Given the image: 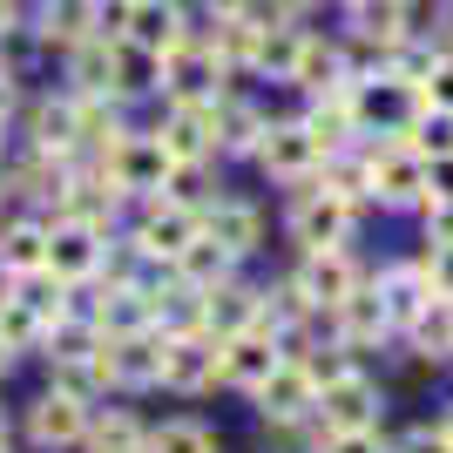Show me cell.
<instances>
[{
  "instance_id": "obj_28",
  "label": "cell",
  "mask_w": 453,
  "mask_h": 453,
  "mask_svg": "<svg viewBox=\"0 0 453 453\" xmlns=\"http://www.w3.org/2000/svg\"><path fill=\"white\" fill-rule=\"evenodd\" d=\"M75 88L81 95H109L115 88V48H109V35H95V41H81V48H75Z\"/></svg>"
},
{
  "instance_id": "obj_44",
  "label": "cell",
  "mask_w": 453,
  "mask_h": 453,
  "mask_svg": "<svg viewBox=\"0 0 453 453\" xmlns=\"http://www.w3.org/2000/svg\"><path fill=\"white\" fill-rule=\"evenodd\" d=\"M265 7H271V14H284V20H291V14H304L311 0H265Z\"/></svg>"
},
{
  "instance_id": "obj_22",
  "label": "cell",
  "mask_w": 453,
  "mask_h": 453,
  "mask_svg": "<svg viewBox=\"0 0 453 453\" xmlns=\"http://www.w3.org/2000/svg\"><path fill=\"white\" fill-rule=\"evenodd\" d=\"M291 81H298V88H345V55L339 48H332V41H311L304 35L298 41V61H291Z\"/></svg>"
},
{
  "instance_id": "obj_41",
  "label": "cell",
  "mask_w": 453,
  "mask_h": 453,
  "mask_svg": "<svg viewBox=\"0 0 453 453\" xmlns=\"http://www.w3.org/2000/svg\"><path fill=\"white\" fill-rule=\"evenodd\" d=\"M426 237H434V244H453V203H426Z\"/></svg>"
},
{
  "instance_id": "obj_46",
  "label": "cell",
  "mask_w": 453,
  "mask_h": 453,
  "mask_svg": "<svg viewBox=\"0 0 453 453\" xmlns=\"http://www.w3.org/2000/svg\"><path fill=\"white\" fill-rule=\"evenodd\" d=\"M7 20H14V0H0V35H7Z\"/></svg>"
},
{
  "instance_id": "obj_21",
  "label": "cell",
  "mask_w": 453,
  "mask_h": 453,
  "mask_svg": "<svg viewBox=\"0 0 453 453\" xmlns=\"http://www.w3.org/2000/svg\"><path fill=\"white\" fill-rule=\"evenodd\" d=\"M304 129L319 135V150L332 156L345 142V135H359V115H352V95L345 88H325L319 102H311V115H304Z\"/></svg>"
},
{
  "instance_id": "obj_43",
  "label": "cell",
  "mask_w": 453,
  "mask_h": 453,
  "mask_svg": "<svg viewBox=\"0 0 453 453\" xmlns=\"http://www.w3.org/2000/svg\"><path fill=\"white\" fill-rule=\"evenodd\" d=\"M244 7H250V0H210V14H217V20H230V14H244Z\"/></svg>"
},
{
  "instance_id": "obj_30",
  "label": "cell",
  "mask_w": 453,
  "mask_h": 453,
  "mask_svg": "<svg viewBox=\"0 0 453 453\" xmlns=\"http://www.w3.org/2000/svg\"><path fill=\"white\" fill-rule=\"evenodd\" d=\"M265 129L271 122L257 109H244V102H224V109H217V150H257Z\"/></svg>"
},
{
  "instance_id": "obj_4",
  "label": "cell",
  "mask_w": 453,
  "mask_h": 453,
  "mask_svg": "<svg viewBox=\"0 0 453 453\" xmlns=\"http://www.w3.org/2000/svg\"><path fill=\"white\" fill-rule=\"evenodd\" d=\"M257 163H265V176H278V183H311V176L325 170V150L304 122H271L265 142H257Z\"/></svg>"
},
{
  "instance_id": "obj_26",
  "label": "cell",
  "mask_w": 453,
  "mask_h": 453,
  "mask_svg": "<svg viewBox=\"0 0 453 453\" xmlns=\"http://www.w3.org/2000/svg\"><path fill=\"white\" fill-rule=\"evenodd\" d=\"M0 271H14V278L48 271V230L41 224H14L7 237H0Z\"/></svg>"
},
{
  "instance_id": "obj_11",
  "label": "cell",
  "mask_w": 453,
  "mask_h": 453,
  "mask_svg": "<svg viewBox=\"0 0 453 453\" xmlns=\"http://www.w3.org/2000/svg\"><path fill=\"white\" fill-rule=\"evenodd\" d=\"M352 115H359V129H386V135H406V122L419 115V88L399 75H379L352 95Z\"/></svg>"
},
{
  "instance_id": "obj_13",
  "label": "cell",
  "mask_w": 453,
  "mask_h": 453,
  "mask_svg": "<svg viewBox=\"0 0 453 453\" xmlns=\"http://www.w3.org/2000/svg\"><path fill=\"white\" fill-rule=\"evenodd\" d=\"M27 434L41 440V447H75V440H88V399L81 393H41L35 413H27Z\"/></svg>"
},
{
  "instance_id": "obj_27",
  "label": "cell",
  "mask_w": 453,
  "mask_h": 453,
  "mask_svg": "<svg viewBox=\"0 0 453 453\" xmlns=\"http://www.w3.org/2000/svg\"><path fill=\"white\" fill-rule=\"evenodd\" d=\"M413 352L419 359H453V298H434L413 319Z\"/></svg>"
},
{
  "instance_id": "obj_31",
  "label": "cell",
  "mask_w": 453,
  "mask_h": 453,
  "mask_svg": "<svg viewBox=\"0 0 453 453\" xmlns=\"http://www.w3.org/2000/svg\"><path fill=\"white\" fill-rule=\"evenodd\" d=\"M406 142H413L419 156H453V109L419 102V115L406 122Z\"/></svg>"
},
{
  "instance_id": "obj_32",
  "label": "cell",
  "mask_w": 453,
  "mask_h": 453,
  "mask_svg": "<svg viewBox=\"0 0 453 453\" xmlns=\"http://www.w3.org/2000/svg\"><path fill=\"white\" fill-rule=\"evenodd\" d=\"M20 304H27L41 325H55V319H68V284H61L55 271H27V278H20Z\"/></svg>"
},
{
  "instance_id": "obj_50",
  "label": "cell",
  "mask_w": 453,
  "mask_h": 453,
  "mask_svg": "<svg viewBox=\"0 0 453 453\" xmlns=\"http://www.w3.org/2000/svg\"><path fill=\"white\" fill-rule=\"evenodd\" d=\"M0 447H7V426H0Z\"/></svg>"
},
{
  "instance_id": "obj_29",
  "label": "cell",
  "mask_w": 453,
  "mask_h": 453,
  "mask_svg": "<svg viewBox=\"0 0 453 453\" xmlns=\"http://www.w3.org/2000/svg\"><path fill=\"white\" fill-rule=\"evenodd\" d=\"M95 20H102V7H95V0H48V41L81 48V41L95 35Z\"/></svg>"
},
{
  "instance_id": "obj_14",
  "label": "cell",
  "mask_w": 453,
  "mask_h": 453,
  "mask_svg": "<svg viewBox=\"0 0 453 453\" xmlns=\"http://www.w3.org/2000/svg\"><path fill=\"white\" fill-rule=\"evenodd\" d=\"M156 135H163V150H170L176 163H203V156H217V102H176V115Z\"/></svg>"
},
{
  "instance_id": "obj_8",
  "label": "cell",
  "mask_w": 453,
  "mask_h": 453,
  "mask_svg": "<svg viewBox=\"0 0 453 453\" xmlns=\"http://www.w3.org/2000/svg\"><path fill=\"white\" fill-rule=\"evenodd\" d=\"M365 183H372L379 203H393V210L426 203V156H419L413 142H399V150H379L372 163H365Z\"/></svg>"
},
{
  "instance_id": "obj_6",
  "label": "cell",
  "mask_w": 453,
  "mask_h": 453,
  "mask_svg": "<svg viewBox=\"0 0 453 453\" xmlns=\"http://www.w3.org/2000/svg\"><path fill=\"white\" fill-rule=\"evenodd\" d=\"M163 81L176 88V102H217V81H224V55L217 41H176L163 55Z\"/></svg>"
},
{
  "instance_id": "obj_12",
  "label": "cell",
  "mask_w": 453,
  "mask_h": 453,
  "mask_svg": "<svg viewBox=\"0 0 453 453\" xmlns=\"http://www.w3.org/2000/svg\"><path fill=\"white\" fill-rule=\"evenodd\" d=\"M257 406H265V419H278V426H291V419H304V413H319V372H311V365L278 359V372L257 386Z\"/></svg>"
},
{
  "instance_id": "obj_19",
  "label": "cell",
  "mask_w": 453,
  "mask_h": 453,
  "mask_svg": "<svg viewBox=\"0 0 453 453\" xmlns=\"http://www.w3.org/2000/svg\"><path fill=\"white\" fill-rule=\"evenodd\" d=\"M196 304H203V332L210 339H237V332H250L257 325V291H244V284H210V291H196Z\"/></svg>"
},
{
  "instance_id": "obj_38",
  "label": "cell",
  "mask_w": 453,
  "mask_h": 453,
  "mask_svg": "<svg viewBox=\"0 0 453 453\" xmlns=\"http://www.w3.org/2000/svg\"><path fill=\"white\" fill-rule=\"evenodd\" d=\"M319 453H386V447H379V426H359V434H325Z\"/></svg>"
},
{
  "instance_id": "obj_7",
  "label": "cell",
  "mask_w": 453,
  "mask_h": 453,
  "mask_svg": "<svg viewBox=\"0 0 453 453\" xmlns=\"http://www.w3.org/2000/svg\"><path fill=\"white\" fill-rule=\"evenodd\" d=\"M109 20H115V35H122V41L150 48V55H170L176 41H183V14H176V0H115Z\"/></svg>"
},
{
  "instance_id": "obj_49",
  "label": "cell",
  "mask_w": 453,
  "mask_h": 453,
  "mask_svg": "<svg viewBox=\"0 0 453 453\" xmlns=\"http://www.w3.org/2000/svg\"><path fill=\"white\" fill-rule=\"evenodd\" d=\"M0 372H7V345H0Z\"/></svg>"
},
{
  "instance_id": "obj_3",
  "label": "cell",
  "mask_w": 453,
  "mask_h": 453,
  "mask_svg": "<svg viewBox=\"0 0 453 453\" xmlns=\"http://www.w3.org/2000/svg\"><path fill=\"white\" fill-rule=\"evenodd\" d=\"M319 419L325 434H359V426H379V386L365 372H332L319 386Z\"/></svg>"
},
{
  "instance_id": "obj_15",
  "label": "cell",
  "mask_w": 453,
  "mask_h": 453,
  "mask_svg": "<svg viewBox=\"0 0 453 453\" xmlns=\"http://www.w3.org/2000/svg\"><path fill=\"white\" fill-rule=\"evenodd\" d=\"M291 284H298V298L311 304V311H319V304L332 311L345 291H359V271H352V257H345V250H311Z\"/></svg>"
},
{
  "instance_id": "obj_42",
  "label": "cell",
  "mask_w": 453,
  "mask_h": 453,
  "mask_svg": "<svg viewBox=\"0 0 453 453\" xmlns=\"http://www.w3.org/2000/svg\"><path fill=\"white\" fill-rule=\"evenodd\" d=\"M393 453H453V447H447L440 434H406V440H399Z\"/></svg>"
},
{
  "instance_id": "obj_24",
  "label": "cell",
  "mask_w": 453,
  "mask_h": 453,
  "mask_svg": "<svg viewBox=\"0 0 453 453\" xmlns=\"http://www.w3.org/2000/svg\"><path fill=\"white\" fill-rule=\"evenodd\" d=\"M230 257L217 237H196V244H183V257H176V271H183V291H210V284H224L230 278Z\"/></svg>"
},
{
  "instance_id": "obj_5",
  "label": "cell",
  "mask_w": 453,
  "mask_h": 453,
  "mask_svg": "<svg viewBox=\"0 0 453 453\" xmlns=\"http://www.w3.org/2000/svg\"><path fill=\"white\" fill-rule=\"evenodd\" d=\"M352 224H359V203L339 196V189H311V196L291 210V230H298L304 250H345Z\"/></svg>"
},
{
  "instance_id": "obj_25",
  "label": "cell",
  "mask_w": 453,
  "mask_h": 453,
  "mask_svg": "<svg viewBox=\"0 0 453 453\" xmlns=\"http://www.w3.org/2000/svg\"><path fill=\"white\" fill-rule=\"evenodd\" d=\"M352 27L379 48H399L406 41V0H352Z\"/></svg>"
},
{
  "instance_id": "obj_37",
  "label": "cell",
  "mask_w": 453,
  "mask_h": 453,
  "mask_svg": "<svg viewBox=\"0 0 453 453\" xmlns=\"http://www.w3.org/2000/svg\"><path fill=\"white\" fill-rule=\"evenodd\" d=\"M419 102H434V109H453V55H440L419 81Z\"/></svg>"
},
{
  "instance_id": "obj_40",
  "label": "cell",
  "mask_w": 453,
  "mask_h": 453,
  "mask_svg": "<svg viewBox=\"0 0 453 453\" xmlns=\"http://www.w3.org/2000/svg\"><path fill=\"white\" fill-rule=\"evenodd\" d=\"M426 284H434V298H453V244H434V257H426Z\"/></svg>"
},
{
  "instance_id": "obj_47",
  "label": "cell",
  "mask_w": 453,
  "mask_h": 453,
  "mask_svg": "<svg viewBox=\"0 0 453 453\" xmlns=\"http://www.w3.org/2000/svg\"><path fill=\"white\" fill-rule=\"evenodd\" d=\"M440 440H447V447H453V413H447V426H440Z\"/></svg>"
},
{
  "instance_id": "obj_17",
  "label": "cell",
  "mask_w": 453,
  "mask_h": 453,
  "mask_svg": "<svg viewBox=\"0 0 453 453\" xmlns=\"http://www.w3.org/2000/svg\"><path fill=\"white\" fill-rule=\"evenodd\" d=\"M332 319H339V339L345 345H379L386 332H393V311H386V298H379V284L345 291V298L332 304Z\"/></svg>"
},
{
  "instance_id": "obj_35",
  "label": "cell",
  "mask_w": 453,
  "mask_h": 453,
  "mask_svg": "<svg viewBox=\"0 0 453 453\" xmlns=\"http://www.w3.org/2000/svg\"><path fill=\"white\" fill-rule=\"evenodd\" d=\"M88 440H95V453H142V447H150L129 413H109L102 426H88Z\"/></svg>"
},
{
  "instance_id": "obj_2",
  "label": "cell",
  "mask_w": 453,
  "mask_h": 453,
  "mask_svg": "<svg viewBox=\"0 0 453 453\" xmlns=\"http://www.w3.org/2000/svg\"><path fill=\"white\" fill-rule=\"evenodd\" d=\"M217 372H224V339H210V332H170L163 339V386L203 393V386H217Z\"/></svg>"
},
{
  "instance_id": "obj_45",
  "label": "cell",
  "mask_w": 453,
  "mask_h": 453,
  "mask_svg": "<svg viewBox=\"0 0 453 453\" xmlns=\"http://www.w3.org/2000/svg\"><path fill=\"white\" fill-rule=\"evenodd\" d=\"M7 109H14V81L0 75V115H7Z\"/></svg>"
},
{
  "instance_id": "obj_23",
  "label": "cell",
  "mask_w": 453,
  "mask_h": 453,
  "mask_svg": "<svg viewBox=\"0 0 453 453\" xmlns=\"http://www.w3.org/2000/svg\"><path fill=\"white\" fill-rule=\"evenodd\" d=\"M203 237H217L230 257H250V250H257V210L250 203H217L203 217Z\"/></svg>"
},
{
  "instance_id": "obj_36",
  "label": "cell",
  "mask_w": 453,
  "mask_h": 453,
  "mask_svg": "<svg viewBox=\"0 0 453 453\" xmlns=\"http://www.w3.org/2000/svg\"><path fill=\"white\" fill-rule=\"evenodd\" d=\"M150 453H217V440H210V426H196V419H170V426L150 440Z\"/></svg>"
},
{
  "instance_id": "obj_20",
  "label": "cell",
  "mask_w": 453,
  "mask_h": 453,
  "mask_svg": "<svg viewBox=\"0 0 453 453\" xmlns=\"http://www.w3.org/2000/svg\"><path fill=\"white\" fill-rule=\"evenodd\" d=\"M379 298H386V311H393V325H413L426 304H434V284H426V265H399L379 278Z\"/></svg>"
},
{
  "instance_id": "obj_33",
  "label": "cell",
  "mask_w": 453,
  "mask_h": 453,
  "mask_svg": "<svg viewBox=\"0 0 453 453\" xmlns=\"http://www.w3.org/2000/svg\"><path fill=\"white\" fill-rule=\"evenodd\" d=\"M298 27H284V20H271V27H257V61L250 68H271V75L291 81V61H298Z\"/></svg>"
},
{
  "instance_id": "obj_1",
  "label": "cell",
  "mask_w": 453,
  "mask_h": 453,
  "mask_svg": "<svg viewBox=\"0 0 453 453\" xmlns=\"http://www.w3.org/2000/svg\"><path fill=\"white\" fill-rule=\"evenodd\" d=\"M176 176V156L163 150V135H122L109 150V183L129 196H163Z\"/></svg>"
},
{
  "instance_id": "obj_18",
  "label": "cell",
  "mask_w": 453,
  "mask_h": 453,
  "mask_svg": "<svg viewBox=\"0 0 453 453\" xmlns=\"http://www.w3.org/2000/svg\"><path fill=\"white\" fill-rule=\"evenodd\" d=\"M102 365H109L115 386H156L163 379V345L150 332H122V339L102 345Z\"/></svg>"
},
{
  "instance_id": "obj_9",
  "label": "cell",
  "mask_w": 453,
  "mask_h": 453,
  "mask_svg": "<svg viewBox=\"0 0 453 453\" xmlns=\"http://www.w3.org/2000/svg\"><path fill=\"white\" fill-rule=\"evenodd\" d=\"M102 257H109V244H102V224H81V217H68V224L48 230V271H55L61 284H81L102 271Z\"/></svg>"
},
{
  "instance_id": "obj_48",
  "label": "cell",
  "mask_w": 453,
  "mask_h": 453,
  "mask_svg": "<svg viewBox=\"0 0 453 453\" xmlns=\"http://www.w3.org/2000/svg\"><path fill=\"white\" fill-rule=\"evenodd\" d=\"M440 20H447V35H453V0H447V14H440Z\"/></svg>"
},
{
  "instance_id": "obj_34",
  "label": "cell",
  "mask_w": 453,
  "mask_h": 453,
  "mask_svg": "<svg viewBox=\"0 0 453 453\" xmlns=\"http://www.w3.org/2000/svg\"><path fill=\"white\" fill-rule=\"evenodd\" d=\"M35 339H48V325H41L20 298H0V345H7V352H27Z\"/></svg>"
},
{
  "instance_id": "obj_16",
  "label": "cell",
  "mask_w": 453,
  "mask_h": 453,
  "mask_svg": "<svg viewBox=\"0 0 453 453\" xmlns=\"http://www.w3.org/2000/svg\"><path fill=\"white\" fill-rule=\"evenodd\" d=\"M278 372V339L271 332H237V339H224V372L217 379H230V386H244V393H257L265 379Z\"/></svg>"
},
{
  "instance_id": "obj_39",
  "label": "cell",
  "mask_w": 453,
  "mask_h": 453,
  "mask_svg": "<svg viewBox=\"0 0 453 453\" xmlns=\"http://www.w3.org/2000/svg\"><path fill=\"white\" fill-rule=\"evenodd\" d=\"M426 203H453V156H426Z\"/></svg>"
},
{
  "instance_id": "obj_10",
  "label": "cell",
  "mask_w": 453,
  "mask_h": 453,
  "mask_svg": "<svg viewBox=\"0 0 453 453\" xmlns=\"http://www.w3.org/2000/svg\"><path fill=\"white\" fill-rule=\"evenodd\" d=\"M196 237H203V217H196V210L189 203H176V196H156L150 203V217H142V230H135V250H142V257H183V244H196Z\"/></svg>"
}]
</instances>
